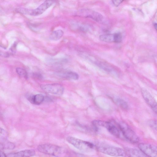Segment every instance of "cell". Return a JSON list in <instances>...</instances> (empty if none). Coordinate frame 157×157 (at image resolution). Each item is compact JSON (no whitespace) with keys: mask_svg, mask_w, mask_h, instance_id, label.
<instances>
[{"mask_svg":"<svg viewBox=\"0 0 157 157\" xmlns=\"http://www.w3.org/2000/svg\"><path fill=\"white\" fill-rule=\"evenodd\" d=\"M54 3L51 0H46L36 8L32 10H22V13L31 16H36L41 14L51 6Z\"/></svg>","mask_w":157,"mask_h":157,"instance_id":"obj_6","label":"cell"},{"mask_svg":"<svg viewBox=\"0 0 157 157\" xmlns=\"http://www.w3.org/2000/svg\"><path fill=\"white\" fill-rule=\"evenodd\" d=\"M35 154V151L33 149H28L18 152L8 154L7 157H31Z\"/></svg>","mask_w":157,"mask_h":157,"instance_id":"obj_12","label":"cell"},{"mask_svg":"<svg viewBox=\"0 0 157 157\" xmlns=\"http://www.w3.org/2000/svg\"><path fill=\"white\" fill-rule=\"evenodd\" d=\"M61 76L63 78L74 80H78L79 75L76 73L72 71H67L61 74Z\"/></svg>","mask_w":157,"mask_h":157,"instance_id":"obj_14","label":"cell"},{"mask_svg":"<svg viewBox=\"0 0 157 157\" xmlns=\"http://www.w3.org/2000/svg\"><path fill=\"white\" fill-rule=\"evenodd\" d=\"M97 149L104 154L113 157H125L126 155L124 150L113 146H100L97 147Z\"/></svg>","mask_w":157,"mask_h":157,"instance_id":"obj_4","label":"cell"},{"mask_svg":"<svg viewBox=\"0 0 157 157\" xmlns=\"http://www.w3.org/2000/svg\"><path fill=\"white\" fill-rule=\"evenodd\" d=\"M124 150L128 157H149L140 150L126 147Z\"/></svg>","mask_w":157,"mask_h":157,"instance_id":"obj_13","label":"cell"},{"mask_svg":"<svg viewBox=\"0 0 157 157\" xmlns=\"http://www.w3.org/2000/svg\"><path fill=\"white\" fill-rule=\"evenodd\" d=\"M141 93L146 103L157 114V103L150 93L146 89L142 88Z\"/></svg>","mask_w":157,"mask_h":157,"instance_id":"obj_10","label":"cell"},{"mask_svg":"<svg viewBox=\"0 0 157 157\" xmlns=\"http://www.w3.org/2000/svg\"><path fill=\"white\" fill-rule=\"evenodd\" d=\"M140 150L149 157H157V146L149 144L140 143L138 145Z\"/></svg>","mask_w":157,"mask_h":157,"instance_id":"obj_9","label":"cell"},{"mask_svg":"<svg viewBox=\"0 0 157 157\" xmlns=\"http://www.w3.org/2000/svg\"><path fill=\"white\" fill-rule=\"evenodd\" d=\"M40 88L46 92L57 95H62L64 90L63 86L58 83L42 85Z\"/></svg>","mask_w":157,"mask_h":157,"instance_id":"obj_8","label":"cell"},{"mask_svg":"<svg viewBox=\"0 0 157 157\" xmlns=\"http://www.w3.org/2000/svg\"><path fill=\"white\" fill-rule=\"evenodd\" d=\"M5 149H12L15 147L14 145L12 143L10 142H7L4 144L1 145V147Z\"/></svg>","mask_w":157,"mask_h":157,"instance_id":"obj_19","label":"cell"},{"mask_svg":"<svg viewBox=\"0 0 157 157\" xmlns=\"http://www.w3.org/2000/svg\"><path fill=\"white\" fill-rule=\"evenodd\" d=\"M112 3L116 6H118L123 1L122 0H112Z\"/></svg>","mask_w":157,"mask_h":157,"instance_id":"obj_21","label":"cell"},{"mask_svg":"<svg viewBox=\"0 0 157 157\" xmlns=\"http://www.w3.org/2000/svg\"><path fill=\"white\" fill-rule=\"evenodd\" d=\"M115 102L116 104L121 109L126 110L128 108V104L123 99L120 98H117L115 99Z\"/></svg>","mask_w":157,"mask_h":157,"instance_id":"obj_16","label":"cell"},{"mask_svg":"<svg viewBox=\"0 0 157 157\" xmlns=\"http://www.w3.org/2000/svg\"><path fill=\"white\" fill-rule=\"evenodd\" d=\"M44 100V96L40 94L34 95L33 104L35 105H39Z\"/></svg>","mask_w":157,"mask_h":157,"instance_id":"obj_17","label":"cell"},{"mask_svg":"<svg viewBox=\"0 0 157 157\" xmlns=\"http://www.w3.org/2000/svg\"><path fill=\"white\" fill-rule=\"evenodd\" d=\"M0 157H7L6 155L3 152H0Z\"/></svg>","mask_w":157,"mask_h":157,"instance_id":"obj_23","label":"cell"},{"mask_svg":"<svg viewBox=\"0 0 157 157\" xmlns=\"http://www.w3.org/2000/svg\"><path fill=\"white\" fill-rule=\"evenodd\" d=\"M38 151L43 153L54 156H59L62 153L61 147L51 144L39 145L37 147Z\"/></svg>","mask_w":157,"mask_h":157,"instance_id":"obj_5","label":"cell"},{"mask_svg":"<svg viewBox=\"0 0 157 157\" xmlns=\"http://www.w3.org/2000/svg\"><path fill=\"white\" fill-rule=\"evenodd\" d=\"M17 74L20 76L25 79L27 78L28 74L27 72L24 69L21 67H17L16 69Z\"/></svg>","mask_w":157,"mask_h":157,"instance_id":"obj_18","label":"cell"},{"mask_svg":"<svg viewBox=\"0 0 157 157\" xmlns=\"http://www.w3.org/2000/svg\"><path fill=\"white\" fill-rule=\"evenodd\" d=\"M33 76L34 78H37L38 79H40V78H42V76L39 74L34 73L33 75Z\"/></svg>","mask_w":157,"mask_h":157,"instance_id":"obj_22","label":"cell"},{"mask_svg":"<svg viewBox=\"0 0 157 157\" xmlns=\"http://www.w3.org/2000/svg\"><path fill=\"white\" fill-rule=\"evenodd\" d=\"M154 27H155V29L157 31V23L155 24L154 25Z\"/></svg>","mask_w":157,"mask_h":157,"instance_id":"obj_24","label":"cell"},{"mask_svg":"<svg viewBox=\"0 0 157 157\" xmlns=\"http://www.w3.org/2000/svg\"><path fill=\"white\" fill-rule=\"evenodd\" d=\"M92 124L95 127L101 126L105 127L114 136L124 139L118 124L115 121H106L96 120L93 121Z\"/></svg>","mask_w":157,"mask_h":157,"instance_id":"obj_1","label":"cell"},{"mask_svg":"<svg viewBox=\"0 0 157 157\" xmlns=\"http://www.w3.org/2000/svg\"><path fill=\"white\" fill-rule=\"evenodd\" d=\"M78 16L91 18L97 22H101L103 19L102 15L99 13L88 9H82L78 11Z\"/></svg>","mask_w":157,"mask_h":157,"instance_id":"obj_7","label":"cell"},{"mask_svg":"<svg viewBox=\"0 0 157 157\" xmlns=\"http://www.w3.org/2000/svg\"><path fill=\"white\" fill-rule=\"evenodd\" d=\"M63 31L61 29H58L53 31L50 34L49 39L52 40L56 41L60 39L63 36Z\"/></svg>","mask_w":157,"mask_h":157,"instance_id":"obj_15","label":"cell"},{"mask_svg":"<svg viewBox=\"0 0 157 157\" xmlns=\"http://www.w3.org/2000/svg\"><path fill=\"white\" fill-rule=\"evenodd\" d=\"M99 38L101 41L105 42L119 43L122 41V36L121 33H117L101 35L99 36Z\"/></svg>","mask_w":157,"mask_h":157,"instance_id":"obj_11","label":"cell"},{"mask_svg":"<svg viewBox=\"0 0 157 157\" xmlns=\"http://www.w3.org/2000/svg\"><path fill=\"white\" fill-rule=\"evenodd\" d=\"M118 124L124 140L133 143H136L139 141L138 136L127 124L123 122Z\"/></svg>","mask_w":157,"mask_h":157,"instance_id":"obj_3","label":"cell"},{"mask_svg":"<svg viewBox=\"0 0 157 157\" xmlns=\"http://www.w3.org/2000/svg\"><path fill=\"white\" fill-rule=\"evenodd\" d=\"M66 140L79 150L85 152L92 151L94 147L92 143L72 136H68Z\"/></svg>","mask_w":157,"mask_h":157,"instance_id":"obj_2","label":"cell"},{"mask_svg":"<svg viewBox=\"0 0 157 157\" xmlns=\"http://www.w3.org/2000/svg\"><path fill=\"white\" fill-rule=\"evenodd\" d=\"M148 124L150 127L157 131V121L151 120L148 122Z\"/></svg>","mask_w":157,"mask_h":157,"instance_id":"obj_20","label":"cell"}]
</instances>
